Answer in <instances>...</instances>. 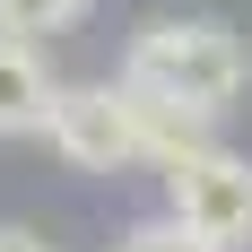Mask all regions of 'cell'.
<instances>
[{
	"mask_svg": "<svg viewBox=\"0 0 252 252\" xmlns=\"http://www.w3.org/2000/svg\"><path fill=\"white\" fill-rule=\"evenodd\" d=\"M52 87H61V78L44 70V52H35V44H18V35H0V139H26V130H44Z\"/></svg>",
	"mask_w": 252,
	"mask_h": 252,
	"instance_id": "277c9868",
	"label": "cell"
},
{
	"mask_svg": "<svg viewBox=\"0 0 252 252\" xmlns=\"http://www.w3.org/2000/svg\"><path fill=\"white\" fill-rule=\"evenodd\" d=\"M87 9H96V0H0V35L35 44V35H61V26H78Z\"/></svg>",
	"mask_w": 252,
	"mask_h": 252,
	"instance_id": "8992f818",
	"label": "cell"
},
{
	"mask_svg": "<svg viewBox=\"0 0 252 252\" xmlns=\"http://www.w3.org/2000/svg\"><path fill=\"white\" fill-rule=\"evenodd\" d=\"M44 139H52L61 165H78V174H130V165H139V122H130V96L113 87V78L52 87Z\"/></svg>",
	"mask_w": 252,
	"mask_h": 252,
	"instance_id": "3957f363",
	"label": "cell"
},
{
	"mask_svg": "<svg viewBox=\"0 0 252 252\" xmlns=\"http://www.w3.org/2000/svg\"><path fill=\"white\" fill-rule=\"evenodd\" d=\"M113 252H218V244H200L191 226H174V218L157 209V218H139V226H122V244H113Z\"/></svg>",
	"mask_w": 252,
	"mask_h": 252,
	"instance_id": "52a82bcc",
	"label": "cell"
},
{
	"mask_svg": "<svg viewBox=\"0 0 252 252\" xmlns=\"http://www.w3.org/2000/svg\"><path fill=\"white\" fill-rule=\"evenodd\" d=\"M157 183H165V218L191 226L200 244H218V252L252 244V157H235V148L209 139V148L157 165Z\"/></svg>",
	"mask_w": 252,
	"mask_h": 252,
	"instance_id": "7a4b0ae2",
	"label": "cell"
},
{
	"mask_svg": "<svg viewBox=\"0 0 252 252\" xmlns=\"http://www.w3.org/2000/svg\"><path fill=\"white\" fill-rule=\"evenodd\" d=\"M130 122H139V165H174V157H191V148L218 139V113H191V104H165V96H130Z\"/></svg>",
	"mask_w": 252,
	"mask_h": 252,
	"instance_id": "5b68a950",
	"label": "cell"
},
{
	"mask_svg": "<svg viewBox=\"0 0 252 252\" xmlns=\"http://www.w3.org/2000/svg\"><path fill=\"white\" fill-rule=\"evenodd\" d=\"M0 252H44V235L35 226H0Z\"/></svg>",
	"mask_w": 252,
	"mask_h": 252,
	"instance_id": "ba28073f",
	"label": "cell"
},
{
	"mask_svg": "<svg viewBox=\"0 0 252 252\" xmlns=\"http://www.w3.org/2000/svg\"><path fill=\"white\" fill-rule=\"evenodd\" d=\"M122 87L130 96L191 104V113H226L252 87V44L226 18H148L122 44Z\"/></svg>",
	"mask_w": 252,
	"mask_h": 252,
	"instance_id": "6da1fadb",
	"label": "cell"
}]
</instances>
